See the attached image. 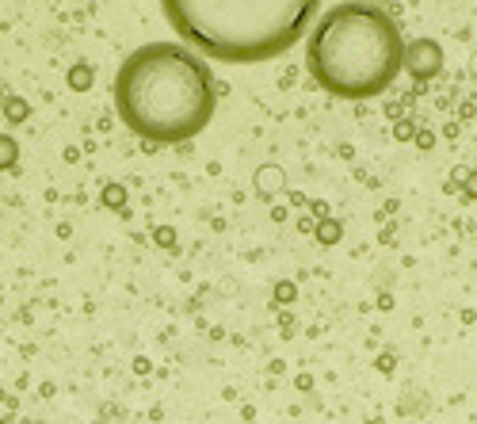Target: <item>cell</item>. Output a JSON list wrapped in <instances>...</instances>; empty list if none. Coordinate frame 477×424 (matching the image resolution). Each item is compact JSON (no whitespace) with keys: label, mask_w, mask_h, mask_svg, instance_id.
I'll return each mask as SVG.
<instances>
[{"label":"cell","mask_w":477,"mask_h":424,"mask_svg":"<svg viewBox=\"0 0 477 424\" xmlns=\"http://www.w3.org/2000/svg\"><path fill=\"white\" fill-rule=\"evenodd\" d=\"M115 115L149 145H180L210 126L218 84L199 50L180 39L145 42L123 58L111 84Z\"/></svg>","instance_id":"1"},{"label":"cell","mask_w":477,"mask_h":424,"mask_svg":"<svg viewBox=\"0 0 477 424\" xmlns=\"http://www.w3.org/2000/svg\"><path fill=\"white\" fill-rule=\"evenodd\" d=\"M321 0H161L168 27L203 58L260 65L290 54L317 23Z\"/></svg>","instance_id":"2"},{"label":"cell","mask_w":477,"mask_h":424,"mask_svg":"<svg viewBox=\"0 0 477 424\" xmlns=\"http://www.w3.org/2000/svg\"><path fill=\"white\" fill-rule=\"evenodd\" d=\"M305 69L336 100H374L405 73V34L386 8L344 0L309 27Z\"/></svg>","instance_id":"3"},{"label":"cell","mask_w":477,"mask_h":424,"mask_svg":"<svg viewBox=\"0 0 477 424\" xmlns=\"http://www.w3.org/2000/svg\"><path fill=\"white\" fill-rule=\"evenodd\" d=\"M439 65H443V50H439V42H405V69H409L416 81H424V77H436Z\"/></svg>","instance_id":"4"},{"label":"cell","mask_w":477,"mask_h":424,"mask_svg":"<svg viewBox=\"0 0 477 424\" xmlns=\"http://www.w3.org/2000/svg\"><path fill=\"white\" fill-rule=\"evenodd\" d=\"M283 188V168H272V165H263L260 172H256V192L260 195H272Z\"/></svg>","instance_id":"5"},{"label":"cell","mask_w":477,"mask_h":424,"mask_svg":"<svg viewBox=\"0 0 477 424\" xmlns=\"http://www.w3.org/2000/svg\"><path fill=\"white\" fill-rule=\"evenodd\" d=\"M92 81H96V73H92L88 61H77V65L69 69V88H73V92H88Z\"/></svg>","instance_id":"6"},{"label":"cell","mask_w":477,"mask_h":424,"mask_svg":"<svg viewBox=\"0 0 477 424\" xmlns=\"http://www.w3.org/2000/svg\"><path fill=\"white\" fill-rule=\"evenodd\" d=\"M4 119H8V123H27V119H31V103H27L23 96H8V100H4Z\"/></svg>","instance_id":"7"},{"label":"cell","mask_w":477,"mask_h":424,"mask_svg":"<svg viewBox=\"0 0 477 424\" xmlns=\"http://www.w3.org/2000/svg\"><path fill=\"white\" fill-rule=\"evenodd\" d=\"M99 199H103V207H108V210H126V199H130V195H126L123 183H108Z\"/></svg>","instance_id":"8"},{"label":"cell","mask_w":477,"mask_h":424,"mask_svg":"<svg viewBox=\"0 0 477 424\" xmlns=\"http://www.w3.org/2000/svg\"><path fill=\"white\" fill-rule=\"evenodd\" d=\"M16 161H19V145H16V138L0 134V168H12Z\"/></svg>","instance_id":"9"},{"label":"cell","mask_w":477,"mask_h":424,"mask_svg":"<svg viewBox=\"0 0 477 424\" xmlns=\"http://www.w3.org/2000/svg\"><path fill=\"white\" fill-rule=\"evenodd\" d=\"M340 237H344V230H340V222H332V218H325V222L317 225V241L321 245H336Z\"/></svg>","instance_id":"10"},{"label":"cell","mask_w":477,"mask_h":424,"mask_svg":"<svg viewBox=\"0 0 477 424\" xmlns=\"http://www.w3.org/2000/svg\"><path fill=\"white\" fill-rule=\"evenodd\" d=\"M153 241L161 245V249H176V230H172V225H156Z\"/></svg>","instance_id":"11"},{"label":"cell","mask_w":477,"mask_h":424,"mask_svg":"<svg viewBox=\"0 0 477 424\" xmlns=\"http://www.w3.org/2000/svg\"><path fill=\"white\" fill-rule=\"evenodd\" d=\"M275 299H279V302H294V283H275Z\"/></svg>","instance_id":"12"},{"label":"cell","mask_w":477,"mask_h":424,"mask_svg":"<svg viewBox=\"0 0 477 424\" xmlns=\"http://www.w3.org/2000/svg\"><path fill=\"white\" fill-rule=\"evenodd\" d=\"M0 424H8V416H0Z\"/></svg>","instance_id":"13"},{"label":"cell","mask_w":477,"mask_h":424,"mask_svg":"<svg viewBox=\"0 0 477 424\" xmlns=\"http://www.w3.org/2000/svg\"><path fill=\"white\" fill-rule=\"evenodd\" d=\"M367 4H378V0H367Z\"/></svg>","instance_id":"14"}]
</instances>
